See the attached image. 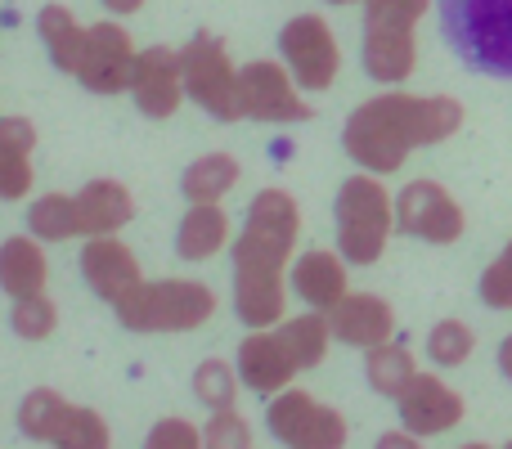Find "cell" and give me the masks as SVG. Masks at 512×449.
I'll return each instance as SVG.
<instances>
[{
    "instance_id": "obj_19",
    "label": "cell",
    "mask_w": 512,
    "mask_h": 449,
    "mask_svg": "<svg viewBox=\"0 0 512 449\" xmlns=\"http://www.w3.org/2000/svg\"><path fill=\"white\" fill-rule=\"evenodd\" d=\"M72 198H77V225L86 238L117 234V229L135 216V198L122 180H90V185Z\"/></svg>"
},
{
    "instance_id": "obj_22",
    "label": "cell",
    "mask_w": 512,
    "mask_h": 449,
    "mask_svg": "<svg viewBox=\"0 0 512 449\" xmlns=\"http://www.w3.org/2000/svg\"><path fill=\"white\" fill-rule=\"evenodd\" d=\"M45 252L36 238H5L0 243V288L9 297H32V292H45Z\"/></svg>"
},
{
    "instance_id": "obj_31",
    "label": "cell",
    "mask_w": 512,
    "mask_h": 449,
    "mask_svg": "<svg viewBox=\"0 0 512 449\" xmlns=\"http://www.w3.org/2000/svg\"><path fill=\"white\" fill-rule=\"evenodd\" d=\"M63 449H108L113 445V432H108V423L95 414V409L77 405V414H72L68 432H63Z\"/></svg>"
},
{
    "instance_id": "obj_10",
    "label": "cell",
    "mask_w": 512,
    "mask_h": 449,
    "mask_svg": "<svg viewBox=\"0 0 512 449\" xmlns=\"http://www.w3.org/2000/svg\"><path fill=\"white\" fill-rule=\"evenodd\" d=\"M297 90V77L274 59H256L239 68V108L252 122H306L310 104Z\"/></svg>"
},
{
    "instance_id": "obj_11",
    "label": "cell",
    "mask_w": 512,
    "mask_h": 449,
    "mask_svg": "<svg viewBox=\"0 0 512 449\" xmlns=\"http://www.w3.org/2000/svg\"><path fill=\"white\" fill-rule=\"evenodd\" d=\"M396 225L409 238H423V243H459L463 238V207L454 203V194L436 180H409L396 198Z\"/></svg>"
},
{
    "instance_id": "obj_7",
    "label": "cell",
    "mask_w": 512,
    "mask_h": 449,
    "mask_svg": "<svg viewBox=\"0 0 512 449\" xmlns=\"http://www.w3.org/2000/svg\"><path fill=\"white\" fill-rule=\"evenodd\" d=\"M180 68H185V95L194 99L203 113L216 122H239V72H234L225 41L212 32H198L194 41L180 50Z\"/></svg>"
},
{
    "instance_id": "obj_36",
    "label": "cell",
    "mask_w": 512,
    "mask_h": 449,
    "mask_svg": "<svg viewBox=\"0 0 512 449\" xmlns=\"http://www.w3.org/2000/svg\"><path fill=\"white\" fill-rule=\"evenodd\" d=\"M499 373H504V378L512 382V333L504 337V342H499Z\"/></svg>"
},
{
    "instance_id": "obj_4",
    "label": "cell",
    "mask_w": 512,
    "mask_h": 449,
    "mask_svg": "<svg viewBox=\"0 0 512 449\" xmlns=\"http://www.w3.org/2000/svg\"><path fill=\"white\" fill-rule=\"evenodd\" d=\"M113 310L131 333H194L216 315V292L194 279H140Z\"/></svg>"
},
{
    "instance_id": "obj_6",
    "label": "cell",
    "mask_w": 512,
    "mask_h": 449,
    "mask_svg": "<svg viewBox=\"0 0 512 449\" xmlns=\"http://www.w3.org/2000/svg\"><path fill=\"white\" fill-rule=\"evenodd\" d=\"M432 0H364V72L382 86L409 81L418 63L414 27Z\"/></svg>"
},
{
    "instance_id": "obj_29",
    "label": "cell",
    "mask_w": 512,
    "mask_h": 449,
    "mask_svg": "<svg viewBox=\"0 0 512 449\" xmlns=\"http://www.w3.org/2000/svg\"><path fill=\"white\" fill-rule=\"evenodd\" d=\"M9 324H14L18 337L27 342H45L59 324V306H54L45 292H32V297H14V310H9Z\"/></svg>"
},
{
    "instance_id": "obj_9",
    "label": "cell",
    "mask_w": 512,
    "mask_h": 449,
    "mask_svg": "<svg viewBox=\"0 0 512 449\" xmlns=\"http://www.w3.org/2000/svg\"><path fill=\"white\" fill-rule=\"evenodd\" d=\"M279 50H283V63H288V72L297 77L301 90H328L337 81L342 54H337L333 27L319 14H297L292 23H283Z\"/></svg>"
},
{
    "instance_id": "obj_16",
    "label": "cell",
    "mask_w": 512,
    "mask_h": 449,
    "mask_svg": "<svg viewBox=\"0 0 512 449\" xmlns=\"http://www.w3.org/2000/svg\"><path fill=\"white\" fill-rule=\"evenodd\" d=\"M81 274H86V283L104 301H122L126 292L144 279L135 252L122 243V238H113V234H95V238H90L86 252H81Z\"/></svg>"
},
{
    "instance_id": "obj_34",
    "label": "cell",
    "mask_w": 512,
    "mask_h": 449,
    "mask_svg": "<svg viewBox=\"0 0 512 449\" xmlns=\"http://www.w3.org/2000/svg\"><path fill=\"white\" fill-rule=\"evenodd\" d=\"M149 445L153 449H198L203 445V432L194 423H185V418H162L149 432Z\"/></svg>"
},
{
    "instance_id": "obj_33",
    "label": "cell",
    "mask_w": 512,
    "mask_h": 449,
    "mask_svg": "<svg viewBox=\"0 0 512 449\" xmlns=\"http://www.w3.org/2000/svg\"><path fill=\"white\" fill-rule=\"evenodd\" d=\"M203 445H212V449H243V445H252V427L243 423L234 409H216V418L203 427Z\"/></svg>"
},
{
    "instance_id": "obj_35",
    "label": "cell",
    "mask_w": 512,
    "mask_h": 449,
    "mask_svg": "<svg viewBox=\"0 0 512 449\" xmlns=\"http://www.w3.org/2000/svg\"><path fill=\"white\" fill-rule=\"evenodd\" d=\"M378 445H382V449H414V445H418V436L405 427V432H387Z\"/></svg>"
},
{
    "instance_id": "obj_32",
    "label": "cell",
    "mask_w": 512,
    "mask_h": 449,
    "mask_svg": "<svg viewBox=\"0 0 512 449\" xmlns=\"http://www.w3.org/2000/svg\"><path fill=\"white\" fill-rule=\"evenodd\" d=\"M481 301L490 310H512V243L481 274Z\"/></svg>"
},
{
    "instance_id": "obj_38",
    "label": "cell",
    "mask_w": 512,
    "mask_h": 449,
    "mask_svg": "<svg viewBox=\"0 0 512 449\" xmlns=\"http://www.w3.org/2000/svg\"><path fill=\"white\" fill-rule=\"evenodd\" d=\"M328 5H351V0H328Z\"/></svg>"
},
{
    "instance_id": "obj_27",
    "label": "cell",
    "mask_w": 512,
    "mask_h": 449,
    "mask_svg": "<svg viewBox=\"0 0 512 449\" xmlns=\"http://www.w3.org/2000/svg\"><path fill=\"white\" fill-rule=\"evenodd\" d=\"M27 229L45 243H63V238H81V225H77V198L68 194H45L32 203L27 212Z\"/></svg>"
},
{
    "instance_id": "obj_14",
    "label": "cell",
    "mask_w": 512,
    "mask_h": 449,
    "mask_svg": "<svg viewBox=\"0 0 512 449\" xmlns=\"http://www.w3.org/2000/svg\"><path fill=\"white\" fill-rule=\"evenodd\" d=\"M135 108L144 117H171L185 99V68H180V50L171 45H149L140 50V63H135Z\"/></svg>"
},
{
    "instance_id": "obj_1",
    "label": "cell",
    "mask_w": 512,
    "mask_h": 449,
    "mask_svg": "<svg viewBox=\"0 0 512 449\" xmlns=\"http://www.w3.org/2000/svg\"><path fill=\"white\" fill-rule=\"evenodd\" d=\"M463 126V104L450 95H378L351 113L342 126V149L373 176H391L405 167L414 149L450 140Z\"/></svg>"
},
{
    "instance_id": "obj_15",
    "label": "cell",
    "mask_w": 512,
    "mask_h": 449,
    "mask_svg": "<svg viewBox=\"0 0 512 449\" xmlns=\"http://www.w3.org/2000/svg\"><path fill=\"white\" fill-rule=\"evenodd\" d=\"M328 324H333V337L346 346H369L378 342H391L396 333V310L378 297V292H346L333 310H328Z\"/></svg>"
},
{
    "instance_id": "obj_3",
    "label": "cell",
    "mask_w": 512,
    "mask_h": 449,
    "mask_svg": "<svg viewBox=\"0 0 512 449\" xmlns=\"http://www.w3.org/2000/svg\"><path fill=\"white\" fill-rule=\"evenodd\" d=\"M441 36L472 72L512 77V0H441Z\"/></svg>"
},
{
    "instance_id": "obj_24",
    "label": "cell",
    "mask_w": 512,
    "mask_h": 449,
    "mask_svg": "<svg viewBox=\"0 0 512 449\" xmlns=\"http://www.w3.org/2000/svg\"><path fill=\"white\" fill-rule=\"evenodd\" d=\"M225 238H230V216L216 203H194L176 229V252L185 261H207L225 247Z\"/></svg>"
},
{
    "instance_id": "obj_20",
    "label": "cell",
    "mask_w": 512,
    "mask_h": 449,
    "mask_svg": "<svg viewBox=\"0 0 512 449\" xmlns=\"http://www.w3.org/2000/svg\"><path fill=\"white\" fill-rule=\"evenodd\" d=\"M36 126L27 117H0V198L14 203L32 189Z\"/></svg>"
},
{
    "instance_id": "obj_23",
    "label": "cell",
    "mask_w": 512,
    "mask_h": 449,
    "mask_svg": "<svg viewBox=\"0 0 512 449\" xmlns=\"http://www.w3.org/2000/svg\"><path fill=\"white\" fill-rule=\"evenodd\" d=\"M72 414H77V405L72 400H63L59 391L50 387H36L23 396V405H18V432L32 436V441H50L59 445L63 432H68Z\"/></svg>"
},
{
    "instance_id": "obj_25",
    "label": "cell",
    "mask_w": 512,
    "mask_h": 449,
    "mask_svg": "<svg viewBox=\"0 0 512 449\" xmlns=\"http://www.w3.org/2000/svg\"><path fill=\"white\" fill-rule=\"evenodd\" d=\"M234 185H239V158L230 153H207V158L189 162L180 176V194L189 203H221Z\"/></svg>"
},
{
    "instance_id": "obj_26",
    "label": "cell",
    "mask_w": 512,
    "mask_h": 449,
    "mask_svg": "<svg viewBox=\"0 0 512 449\" xmlns=\"http://www.w3.org/2000/svg\"><path fill=\"white\" fill-rule=\"evenodd\" d=\"M364 378H369V387L378 391V396L396 400L400 391L418 378V364H414V355H409L405 342H378V346H369V355H364Z\"/></svg>"
},
{
    "instance_id": "obj_30",
    "label": "cell",
    "mask_w": 512,
    "mask_h": 449,
    "mask_svg": "<svg viewBox=\"0 0 512 449\" xmlns=\"http://www.w3.org/2000/svg\"><path fill=\"white\" fill-rule=\"evenodd\" d=\"M472 346H477V337H472V328L463 324V319H441V324L427 333V355H432V364H441V369H459L472 355Z\"/></svg>"
},
{
    "instance_id": "obj_2",
    "label": "cell",
    "mask_w": 512,
    "mask_h": 449,
    "mask_svg": "<svg viewBox=\"0 0 512 449\" xmlns=\"http://www.w3.org/2000/svg\"><path fill=\"white\" fill-rule=\"evenodd\" d=\"M301 234V212L292 194L261 189L248 207L239 243H234V315L248 328H270L283 319V265Z\"/></svg>"
},
{
    "instance_id": "obj_18",
    "label": "cell",
    "mask_w": 512,
    "mask_h": 449,
    "mask_svg": "<svg viewBox=\"0 0 512 449\" xmlns=\"http://www.w3.org/2000/svg\"><path fill=\"white\" fill-rule=\"evenodd\" d=\"M346 256L342 252H301L292 265V292L306 301L310 310H333L346 297Z\"/></svg>"
},
{
    "instance_id": "obj_13",
    "label": "cell",
    "mask_w": 512,
    "mask_h": 449,
    "mask_svg": "<svg viewBox=\"0 0 512 449\" xmlns=\"http://www.w3.org/2000/svg\"><path fill=\"white\" fill-rule=\"evenodd\" d=\"M396 405H400V423H405L418 441H423V436H441L463 423V396L454 387H445L436 373H418L396 396Z\"/></svg>"
},
{
    "instance_id": "obj_12",
    "label": "cell",
    "mask_w": 512,
    "mask_h": 449,
    "mask_svg": "<svg viewBox=\"0 0 512 449\" xmlns=\"http://www.w3.org/2000/svg\"><path fill=\"white\" fill-rule=\"evenodd\" d=\"M135 63H140V54H135L126 27L95 23L86 36V54H81L77 77H81V86L95 90V95H122L135 81Z\"/></svg>"
},
{
    "instance_id": "obj_8",
    "label": "cell",
    "mask_w": 512,
    "mask_h": 449,
    "mask_svg": "<svg viewBox=\"0 0 512 449\" xmlns=\"http://www.w3.org/2000/svg\"><path fill=\"white\" fill-rule=\"evenodd\" d=\"M265 427H270L283 445H297V449L346 445V418L337 414V409L319 405L306 391H274L270 409H265Z\"/></svg>"
},
{
    "instance_id": "obj_37",
    "label": "cell",
    "mask_w": 512,
    "mask_h": 449,
    "mask_svg": "<svg viewBox=\"0 0 512 449\" xmlns=\"http://www.w3.org/2000/svg\"><path fill=\"white\" fill-rule=\"evenodd\" d=\"M140 5H144V0H104L108 14H135Z\"/></svg>"
},
{
    "instance_id": "obj_17",
    "label": "cell",
    "mask_w": 512,
    "mask_h": 449,
    "mask_svg": "<svg viewBox=\"0 0 512 449\" xmlns=\"http://www.w3.org/2000/svg\"><path fill=\"white\" fill-rule=\"evenodd\" d=\"M297 364H292V355L283 351L279 333H265V328H256V337L239 346V378L243 387H252L256 396H274V391H283L292 378H297Z\"/></svg>"
},
{
    "instance_id": "obj_21",
    "label": "cell",
    "mask_w": 512,
    "mask_h": 449,
    "mask_svg": "<svg viewBox=\"0 0 512 449\" xmlns=\"http://www.w3.org/2000/svg\"><path fill=\"white\" fill-rule=\"evenodd\" d=\"M36 32H41V41H45V50H50L54 68H59V72H77L81 68V54H86L90 27H81L77 14H72L68 5H45L41 14H36Z\"/></svg>"
},
{
    "instance_id": "obj_5",
    "label": "cell",
    "mask_w": 512,
    "mask_h": 449,
    "mask_svg": "<svg viewBox=\"0 0 512 449\" xmlns=\"http://www.w3.org/2000/svg\"><path fill=\"white\" fill-rule=\"evenodd\" d=\"M333 216H337V252L351 265H378L382 252H387L391 225H396V203L387 198L382 180L373 171L351 176L337 189Z\"/></svg>"
},
{
    "instance_id": "obj_28",
    "label": "cell",
    "mask_w": 512,
    "mask_h": 449,
    "mask_svg": "<svg viewBox=\"0 0 512 449\" xmlns=\"http://www.w3.org/2000/svg\"><path fill=\"white\" fill-rule=\"evenodd\" d=\"M194 396L207 409H234L239 396V369H230L225 360H203L194 373Z\"/></svg>"
}]
</instances>
